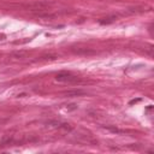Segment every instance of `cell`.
Returning a JSON list of instances; mask_svg holds the SVG:
<instances>
[{
  "mask_svg": "<svg viewBox=\"0 0 154 154\" xmlns=\"http://www.w3.org/2000/svg\"><path fill=\"white\" fill-rule=\"evenodd\" d=\"M55 81L63 82V83H77V82H80V78L71 72L61 71V72H58L55 75Z\"/></svg>",
  "mask_w": 154,
  "mask_h": 154,
  "instance_id": "1",
  "label": "cell"
},
{
  "mask_svg": "<svg viewBox=\"0 0 154 154\" xmlns=\"http://www.w3.org/2000/svg\"><path fill=\"white\" fill-rule=\"evenodd\" d=\"M47 124L49 127H53L55 129H60V130H65V131H70L72 128L70 124H68V123H63V122H58V120H51L48 122Z\"/></svg>",
  "mask_w": 154,
  "mask_h": 154,
  "instance_id": "2",
  "label": "cell"
},
{
  "mask_svg": "<svg viewBox=\"0 0 154 154\" xmlns=\"http://www.w3.org/2000/svg\"><path fill=\"white\" fill-rule=\"evenodd\" d=\"M27 9H29L30 11H45L49 7V4L48 3H34V4H30V5H27L25 6Z\"/></svg>",
  "mask_w": 154,
  "mask_h": 154,
  "instance_id": "3",
  "label": "cell"
},
{
  "mask_svg": "<svg viewBox=\"0 0 154 154\" xmlns=\"http://www.w3.org/2000/svg\"><path fill=\"white\" fill-rule=\"evenodd\" d=\"M72 52L77 55H93L97 53L91 48H72Z\"/></svg>",
  "mask_w": 154,
  "mask_h": 154,
  "instance_id": "4",
  "label": "cell"
},
{
  "mask_svg": "<svg viewBox=\"0 0 154 154\" xmlns=\"http://www.w3.org/2000/svg\"><path fill=\"white\" fill-rule=\"evenodd\" d=\"M84 94V91L81 90V89H72V90H68V91H64L63 95L66 97V98H75V97H81Z\"/></svg>",
  "mask_w": 154,
  "mask_h": 154,
  "instance_id": "5",
  "label": "cell"
},
{
  "mask_svg": "<svg viewBox=\"0 0 154 154\" xmlns=\"http://www.w3.org/2000/svg\"><path fill=\"white\" fill-rule=\"evenodd\" d=\"M117 16L116 15H112V16H107V17H104V18H101L100 21H99V23L101 24V25H107V24H111V23H113V22H116L117 21Z\"/></svg>",
  "mask_w": 154,
  "mask_h": 154,
  "instance_id": "6",
  "label": "cell"
},
{
  "mask_svg": "<svg viewBox=\"0 0 154 154\" xmlns=\"http://www.w3.org/2000/svg\"><path fill=\"white\" fill-rule=\"evenodd\" d=\"M27 55H28V53L24 51H17L13 53V58H16V59H24V58H27Z\"/></svg>",
  "mask_w": 154,
  "mask_h": 154,
  "instance_id": "7",
  "label": "cell"
},
{
  "mask_svg": "<svg viewBox=\"0 0 154 154\" xmlns=\"http://www.w3.org/2000/svg\"><path fill=\"white\" fill-rule=\"evenodd\" d=\"M57 59V55H43L41 57V60H55Z\"/></svg>",
  "mask_w": 154,
  "mask_h": 154,
  "instance_id": "8",
  "label": "cell"
},
{
  "mask_svg": "<svg viewBox=\"0 0 154 154\" xmlns=\"http://www.w3.org/2000/svg\"><path fill=\"white\" fill-rule=\"evenodd\" d=\"M106 129H107V130H110V131H112V133H118V134L123 133L122 130H119V129H117V128H112V127H107Z\"/></svg>",
  "mask_w": 154,
  "mask_h": 154,
  "instance_id": "9",
  "label": "cell"
},
{
  "mask_svg": "<svg viewBox=\"0 0 154 154\" xmlns=\"http://www.w3.org/2000/svg\"><path fill=\"white\" fill-rule=\"evenodd\" d=\"M140 100H141V99H136V100H131V101H130L129 104H130V105H134V104H136V102H139Z\"/></svg>",
  "mask_w": 154,
  "mask_h": 154,
  "instance_id": "10",
  "label": "cell"
}]
</instances>
